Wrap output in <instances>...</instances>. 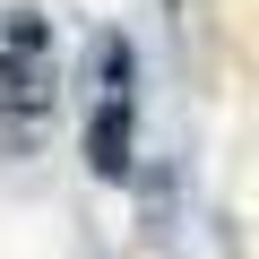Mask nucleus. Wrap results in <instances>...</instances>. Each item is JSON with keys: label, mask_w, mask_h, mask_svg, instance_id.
<instances>
[{"label": "nucleus", "mask_w": 259, "mask_h": 259, "mask_svg": "<svg viewBox=\"0 0 259 259\" xmlns=\"http://www.w3.org/2000/svg\"><path fill=\"white\" fill-rule=\"evenodd\" d=\"M130 156H139V52H130V35H104L95 112H87V173L95 182H130Z\"/></svg>", "instance_id": "2"}, {"label": "nucleus", "mask_w": 259, "mask_h": 259, "mask_svg": "<svg viewBox=\"0 0 259 259\" xmlns=\"http://www.w3.org/2000/svg\"><path fill=\"white\" fill-rule=\"evenodd\" d=\"M61 112V52L44 9H0V164H18L44 147V130Z\"/></svg>", "instance_id": "1"}]
</instances>
